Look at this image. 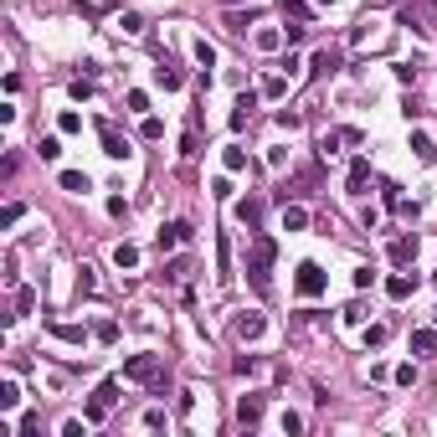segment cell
<instances>
[{
  "instance_id": "obj_8",
  "label": "cell",
  "mask_w": 437,
  "mask_h": 437,
  "mask_svg": "<svg viewBox=\"0 0 437 437\" xmlns=\"http://www.w3.org/2000/svg\"><path fill=\"white\" fill-rule=\"evenodd\" d=\"M154 83H160L165 93H175V88L185 83V72H180V67H175L170 57H160V62H154Z\"/></svg>"
},
{
  "instance_id": "obj_20",
  "label": "cell",
  "mask_w": 437,
  "mask_h": 437,
  "mask_svg": "<svg viewBox=\"0 0 437 437\" xmlns=\"http://www.w3.org/2000/svg\"><path fill=\"white\" fill-rule=\"evenodd\" d=\"M412 150H417V160H422V165H432V160H437V144H432L427 134H412Z\"/></svg>"
},
{
  "instance_id": "obj_10",
  "label": "cell",
  "mask_w": 437,
  "mask_h": 437,
  "mask_svg": "<svg viewBox=\"0 0 437 437\" xmlns=\"http://www.w3.org/2000/svg\"><path fill=\"white\" fill-rule=\"evenodd\" d=\"M340 67V47H324V51H314V62H309V72L314 77H329Z\"/></svg>"
},
{
  "instance_id": "obj_14",
  "label": "cell",
  "mask_w": 437,
  "mask_h": 437,
  "mask_svg": "<svg viewBox=\"0 0 437 437\" xmlns=\"http://www.w3.org/2000/svg\"><path fill=\"white\" fill-rule=\"evenodd\" d=\"M237 221H242V227H257V221H262V201H257V196L237 201Z\"/></svg>"
},
{
  "instance_id": "obj_33",
  "label": "cell",
  "mask_w": 437,
  "mask_h": 437,
  "mask_svg": "<svg viewBox=\"0 0 437 437\" xmlns=\"http://www.w3.org/2000/svg\"><path fill=\"white\" fill-rule=\"evenodd\" d=\"M57 129H62V134H77V129H83V118H77V113L67 109V113H62V118H57Z\"/></svg>"
},
{
  "instance_id": "obj_3",
  "label": "cell",
  "mask_w": 437,
  "mask_h": 437,
  "mask_svg": "<svg viewBox=\"0 0 437 437\" xmlns=\"http://www.w3.org/2000/svg\"><path fill=\"white\" fill-rule=\"evenodd\" d=\"M324 283H329V278H324L319 262H299V278H294L299 299H319V294H324Z\"/></svg>"
},
{
  "instance_id": "obj_44",
  "label": "cell",
  "mask_w": 437,
  "mask_h": 437,
  "mask_svg": "<svg viewBox=\"0 0 437 437\" xmlns=\"http://www.w3.org/2000/svg\"><path fill=\"white\" fill-rule=\"evenodd\" d=\"M319 6H335V0H319Z\"/></svg>"
},
{
  "instance_id": "obj_42",
  "label": "cell",
  "mask_w": 437,
  "mask_h": 437,
  "mask_svg": "<svg viewBox=\"0 0 437 437\" xmlns=\"http://www.w3.org/2000/svg\"><path fill=\"white\" fill-rule=\"evenodd\" d=\"M396 77H402V83H417V62H396Z\"/></svg>"
},
{
  "instance_id": "obj_27",
  "label": "cell",
  "mask_w": 437,
  "mask_h": 437,
  "mask_svg": "<svg viewBox=\"0 0 437 437\" xmlns=\"http://www.w3.org/2000/svg\"><path fill=\"white\" fill-rule=\"evenodd\" d=\"M31 303H36V294H31V288H16V314H10V319H21V314H31Z\"/></svg>"
},
{
  "instance_id": "obj_2",
  "label": "cell",
  "mask_w": 437,
  "mask_h": 437,
  "mask_svg": "<svg viewBox=\"0 0 437 437\" xmlns=\"http://www.w3.org/2000/svg\"><path fill=\"white\" fill-rule=\"evenodd\" d=\"M124 381H144V386L165 391V365H160V355H129V360H124Z\"/></svg>"
},
{
  "instance_id": "obj_26",
  "label": "cell",
  "mask_w": 437,
  "mask_h": 437,
  "mask_svg": "<svg viewBox=\"0 0 437 437\" xmlns=\"http://www.w3.org/2000/svg\"><path fill=\"white\" fill-rule=\"evenodd\" d=\"M180 154H185V160L201 154V134H196V129H185V134H180Z\"/></svg>"
},
{
  "instance_id": "obj_13",
  "label": "cell",
  "mask_w": 437,
  "mask_h": 437,
  "mask_svg": "<svg viewBox=\"0 0 437 437\" xmlns=\"http://www.w3.org/2000/svg\"><path fill=\"white\" fill-rule=\"evenodd\" d=\"M412 257H417V237H396V242H391V262H396V268H406Z\"/></svg>"
},
{
  "instance_id": "obj_12",
  "label": "cell",
  "mask_w": 437,
  "mask_h": 437,
  "mask_svg": "<svg viewBox=\"0 0 437 437\" xmlns=\"http://www.w3.org/2000/svg\"><path fill=\"white\" fill-rule=\"evenodd\" d=\"M365 180H370V160H350V175H345V191H350V196H360V191H365Z\"/></svg>"
},
{
  "instance_id": "obj_46",
  "label": "cell",
  "mask_w": 437,
  "mask_h": 437,
  "mask_svg": "<svg viewBox=\"0 0 437 437\" xmlns=\"http://www.w3.org/2000/svg\"><path fill=\"white\" fill-rule=\"evenodd\" d=\"M432 6H437V0H432Z\"/></svg>"
},
{
  "instance_id": "obj_17",
  "label": "cell",
  "mask_w": 437,
  "mask_h": 437,
  "mask_svg": "<svg viewBox=\"0 0 437 437\" xmlns=\"http://www.w3.org/2000/svg\"><path fill=\"white\" fill-rule=\"evenodd\" d=\"M309 227V211L303 206H283V232H303Z\"/></svg>"
},
{
  "instance_id": "obj_47",
  "label": "cell",
  "mask_w": 437,
  "mask_h": 437,
  "mask_svg": "<svg viewBox=\"0 0 437 437\" xmlns=\"http://www.w3.org/2000/svg\"><path fill=\"white\" fill-rule=\"evenodd\" d=\"M432 278H437V273H432Z\"/></svg>"
},
{
  "instance_id": "obj_22",
  "label": "cell",
  "mask_w": 437,
  "mask_h": 437,
  "mask_svg": "<svg viewBox=\"0 0 437 437\" xmlns=\"http://www.w3.org/2000/svg\"><path fill=\"white\" fill-rule=\"evenodd\" d=\"M191 51H196V62H201V67H211V62H216V47H211L206 36H196V42H191Z\"/></svg>"
},
{
  "instance_id": "obj_31",
  "label": "cell",
  "mask_w": 437,
  "mask_h": 437,
  "mask_svg": "<svg viewBox=\"0 0 437 437\" xmlns=\"http://www.w3.org/2000/svg\"><path fill=\"white\" fill-rule=\"evenodd\" d=\"M386 335H391L386 324H370V329H365V345H370V350H376V345H386Z\"/></svg>"
},
{
  "instance_id": "obj_5",
  "label": "cell",
  "mask_w": 437,
  "mask_h": 437,
  "mask_svg": "<svg viewBox=\"0 0 437 437\" xmlns=\"http://www.w3.org/2000/svg\"><path fill=\"white\" fill-rule=\"evenodd\" d=\"M98 139H103V154H109V160H124V154H129V139L118 134L113 118H98Z\"/></svg>"
},
{
  "instance_id": "obj_6",
  "label": "cell",
  "mask_w": 437,
  "mask_h": 437,
  "mask_svg": "<svg viewBox=\"0 0 437 437\" xmlns=\"http://www.w3.org/2000/svg\"><path fill=\"white\" fill-rule=\"evenodd\" d=\"M262 329H268V319H262L257 309H242V314L232 319V335H237V340H262Z\"/></svg>"
},
{
  "instance_id": "obj_15",
  "label": "cell",
  "mask_w": 437,
  "mask_h": 437,
  "mask_svg": "<svg viewBox=\"0 0 437 437\" xmlns=\"http://www.w3.org/2000/svg\"><path fill=\"white\" fill-rule=\"evenodd\" d=\"M386 294H391V299H412V294H417V278H406V273L386 278Z\"/></svg>"
},
{
  "instance_id": "obj_18",
  "label": "cell",
  "mask_w": 437,
  "mask_h": 437,
  "mask_svg": "<svg viewBox=\"0 0 437 437\" xmlns=\"http://www.w3.org/2000/svg\"><path fill=\"white\" fill-rule=\"evenodd\" d=\"M216 278H221V283L232 278V242H227V237L216 242Z\"/></svg>"
},
{
  "instance_id": "obj_39",
  "label": "cell",
  "mask_w": 437,
  "mask_h": 437,
  "mask_svg": "<svg viewBox=\"0 0 437 437\" xmlns=\"http://www.w3.org/2000/svg\"><path fill=\"white\" fill-rule=\"evenodd\" d=\"M93 335H98V340H103V345H109V340H118V324H113V319H103L98 329H93Z\"/></svg>"
},
{
  "instance_id": "obj_4",
  "label": "cell",
  "mask_w": 437,
  "mask_h": 437,
  "mask_svg": "<svg viewBox=\"0 0 437 437\" xmlns=\"http://www.w3.org/2000/svg\"><path fill=\"white\" fill-rule=\"evenodd\" d=\"M113 402H118V381H103V386L98 391H93V402H88V422H103V417H109L113 412Z\"/></svg>"
},
{
  "instance_id": "obj_19",
  "label": "cell",
  "mask_w": 437,
  "mask_h": 437,
  "mask_svg": "<svg viewBox=\"0 0 437 437\" xmlns=\"http://www.w3.org/2000/svg\"><path fill=\"white\" fill-rule=\"evenodd\" d=\"M221 165H227L232 175H237V170H247V150H242V144H227V150H221Z\"/></svg>"
},
{
  "instance_id": "obj_1",
  "label": "cell",
  "mask_w": 437,
  "mask_h": 437,
  "mask_svg": "<svg viewBox=\"0 0 437 437\" xmlns=\"http://www.w3.org/2000/svg\"><path fill=\"white\" fill-rule=\"evenodd\" d=\"M273 257H278V247H273V237H253V253H247V278H253V288L257 294H268V268H273Z\"/></svg>"
},
{
  "instance_id": "obj_36",
  "label": "cell",
  "mask_w": 437,
  "mask_h": 437,
  "mask_svg": "<svg viewBox=\"0 0 437 437\" xmlns=\"http://www.w3.org/2000/svg\"><path fill=\"white\" fill-rule=\"evenodd\" d=\"M278 427H283V432H303V417L299 412H283V417H278Z\"/></svg>"
},
{
  "instance_id": "obj_11",
  "label": "cell",
  "mask_w": 437,
  "mask_h": 437,
  "mask_svg": "<svg viewBox=\"0 0 437 437\" xmlns=\"http://www.w3.org/2000/svg\"><path fill=\"white\" fill-rule=\"evenodd\" d=\"M253 109H257V98H253V93H242V98L232 103V129H247V124H253Z\"/></svg>"
},
{
  "instance_id": "obj_23",
  "label": "cell",
  "mask_w": 437,
  "mask_h": 437,
  "mask_svg": "<svg viewBox=\"0 0 437 437\" xmlns=\"http://www.w3.org/2000/svg\"><path fill=\"white\" fill-rule=\"evenodd\" d=\"M16 402H21V386L16 381H0V412H10Z\"/></svg>"
},
{
  "instance_id": "obj_38",
  "label": "cell",
  "mask_w": 437,
  "mask_h": 437,
  "mask_svg": "<svg viewBox=\"0 0 437 437\" xmlns=\"http://www.w3.org/2000/svg\"><path fill=\"white\" fill-rule=\"evenodd\" d=\"M124 103H129V109H134V113H144V109H150V93H139V88H134V93H129Z\"/></svg>"
},
{
  "instance_id": "obj_25",
  "label": "cell",
  "mask_w": 437,
  "mask_h": 437,
  "mask_svg": "<svg viewBox=\"0 0 437 437\" xmlns=\"http://www.w3.org/2000/svg\"><path fill=\"white\" fill-rule=\"evenodd\" d=\"M283 16H294V21H309V16H314V6H309V0H283Z\"/></svg>"
},
{
  "instance_id": "obj_43",
  "label": "cell",
  "mask_w": 437,
  "mask_h": 437,
  "mask_svg": "<svg viewBox=\"0 0 437 437\" xmlns=\"http://www.w3.org/2000/svg\"><path fill=\"white\" fill-rule=\"evenodd\" d=\"M345 324H365V303H350V309H345Z\"/></svg>"
},
{
  "instance_id": "obj_30",
  "label": "cell",
  "mask_w": 437,
  "mask_h": 437,
  "mask_svg": "<svg viewBox=\"0 0 437 437\" xmlns=\"http://www.w3.org/2000/svg\"><path fill=\"white\" fill-rule=\"evenodd\" d=\"M36 154H42V160H57V154H62V144H57V134H47L42 144H36Z\"/></svg>"
},
{
  "instance_id": "obj_34",
  "label": "cell",
  "mask_w": 437,
  "mask_h": 437,
  "mask_svg": "<svg viewBox=\"0 0 437 437\" xmlns=\"http://www.w3.org/2000/svg\"><path fill=\"white\" fill-rule=\"evenodd\" d=\"M118 26H124V31H129V36H139V31H144V21L134 16V10H124V16H118Z\"/></svg>"
},
{
  "instance_id": "obj_24",
  "label": "cell",
  "mask_w": 437,
  "mask_h": 437,
  "mask_svg": "<svg viewBox=\"0 0 437 437\" xmlns=\"http://www.w3.org/2000/svg\"><path fill=\"white\" fill-rule=\"evenodd\" d=\"M412 350H417V355H432V350H437V335H432V329H417V335H412Z\"/></svg>"
},
{
  "instance_id": "obj_16",
  "label": "cell",
  "mask_w": 437,
  "mask_h": 437,
  "mask_svg": "<svg viewBox=\"0 0 437 437\" xmlns=\"http://www.w3.org/2000/svg\"><path fill=\"white\" fill-rule=\"evenodd\" d=\"M62 191H72V196H83V191H93V180L83 175V170H62Z\"/></svg>"
},
{
  "instance_id": "obj_41",
  "label": "cell",
  "mask_w": 437,
  "mask_h": 437,
  "mask_svg": "<svg viewBox=\"0 0 437 437\" xmlns=\"http://www.w3.org/2000/svg\"><path fill=\"white\" fill-rule=\"evenodd\" d=\"M417 381V365H396V386H412Z\"/></svg>"
},
{
  "instance_id": "obj_35",
  "label": "cell",
  "mask_w": 437,
  "mask_h": 437,
  "mask_svg": "<svg viewBox=\"0 0 437 437\" xmlns=\"http://www.w3.org/2000/svg\"><path fill=\"white\" fill-rule=\"evenodd\" d=\"M262 93H268V98H283V93H288V77H268V83H262Z\"/></svg>"
},
{
  "instance_id": "obj_28",
  "label": "cell",
  "mask_w": 437,
  "mask_h": 437,
  "mask_svg": "<svg viewBox=\"0 0 437 437\" xmlns=\"http://www.w3.org/2000/svg\"><path fill=\"white\" fill-rule=\"evenodd\" d=\"M253 42H257L262 51H278V47H283V31H257Z\"/></svg>"
},
{
  "instance_id": "obj_45",
  "label": "cell",
  "mask_w": 437,
  "mask_h": 437,
  "mask_svg": "<svg viewBox=\"0 0 437 437\" xmlns=\"http://www.w3.org/2000/svg\"><path fill=\"white\" fill-rule=\"evenodd\" d=\"M221 6H237V0H221Z\"/></svg>"
},
{
  "instance_id": "obj_7",
  "label": "cell",
  "mask_w": 437,
  "mask_h": 437,
  "mask_svg": "<svg viewBox=\"0 0 437 437\" xmlns=\"http://www.w3.org/2000/svg\"><path fill=\"white\" fill-rule=\"evenodd\" d=\"M185 237H191V221H165V227H160V237H154V242H160V253H170V247H180Z\"/></svg>"
},
{
  "instance_id": "obj_29",
  "label": "cell",
  "mask_w": 437,
  "mask_h": 437,
  "mask_svg": "<svg viewBox=\"0 0 437 437\" xmlns=\"http://www.w3.org/2000/svg\"><path fill=\"white\" fill-rule=\"evenodd\" d=\"M72 103H83V98H93V77H72Z\"/></svg>"
},
{
  "instance_id": "obj_21",
  "label": "cell",
  "mask_w": 437,
  "mask_h": 437,
  "mask_svg": "<svg viewBox=\"0 0 437 437\" xmlns=\"http://www.w3.org/2000/svg\"><path fill=\"white\" fill-rule=\"evenodd\" d=\"M113 262H118V268H139V247L118 242V247H113Z\"/></svg>"
},
{
  "instance_id": "obj_32",
  "label": "cell",
  "mask_w": 437,
  "mask_h": 437,
  "mask_svg": "<svg viewBox=\"0 0 437 437\" xmlns=\"http://www.w3.org/2000/svg\"><path fill=\"white\" fill-rule=\"evenodd\" d=\"M51 335H57V340H72V345H83V329H77V324H57Z\"/></svg>"
},
{
  "instance_id": "obj_40",
  "label": "cell",
  "mask_w": 437,
  "mask_h": 437,
  "mask_svg": "<svg viewBox=\"0 0 437 437\" xmlns=\"http://www.w3.org/2000/svg\"><path fill=\"white\" fill-rule=\"evenodd\" d=\"M16 221H21V206H16V201H10L6 211H0V227H16Z\"/></svg>"
},
{
  "instance_id": "obj_37",
  "label": "cell",
  "mask_w": 437,
  "mask_h": 437,
  "mask_svg": "<svg viewBox=\"0 0 437 437\" xmlns=\"http://www.w3.org/2000/svg\"><path fill=\"white\" fill-rule=\"evenodd\" d=\"M139 134H144V139H160V134H165V124H160V118H144Z\"/></svg>"
},
{
  "instance_id": "obj_9",
  "label": "cell",
  "mask_w": 437,
  "mask_h": 437,
  "mask_svg": "<svg viewBox=\"0 0 437 437\" xmlns=\"http://www.w3.org/2000/svg\"><path fill=\"white\" fill-rule=\"evenodd\" d=\"M237 422H242V427H257L262 422V396H242V402H237Z\"/></svg>"
}]
</instances>
